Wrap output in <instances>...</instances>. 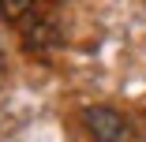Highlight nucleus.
<instances>
[{
    "label": "nucleus",
    "instance_id": "obj_4",
    "mask_svg": "<svg viewBox=\"0 0 146 142\" xmlns=\"http://www.w3.org/2000/svg\"><path fill=\"white\" fill-rule=\"evenodd\" d=\"M0 71H4V41H0Z\"/></svg>",
    "mask_w": 146,
    "mask_h": 142
},
{
    "label": "nucleus",
    "instance_id": "obj_3",
    "mask_svg": "<svg viewBox=\"0 0 146 142\" xmlns=\"http://www.w3.org/2000/svg\"><path fill=\"white\" fill-rule=\"evenodd\" d=\"M38 0H0V15L4 19H23V15H30L34 11Z\"/></svg>",
    "mask_w": 146,
    "mask_h": 142
},
{
    "label": "nucleus",
    "instance_id": "obj_2",
    "mask_svg": "<svg viewBox=\"0 0 146 142\" xmlns=\"http://www.w3.org/2000/svg\"><path fill=\"white\" fill-rule=\"evenodd\" d=\"M56 41H60V30H56V19H52V15H41V19L30 22V30H26V49L49 52Z\"/></svg>",
    "mask_w": 146,
    "mask_h": 142
},
{
    "label": "nucleus",
    "instance_id": "obj_1",
    "mask_svg": "<svg viewBox=\"0 0 146 142\" xmlns=\"http://www.w3.org/2000/svg\"><path fill=\"white\" fill-rule=\"evenodd\" d=\"M82 120L94 142H127V120L109 105H90L82 112Z\"/></svg>",
    "mask_w": 146,
    "mask_h": 142
}]
</instances>
